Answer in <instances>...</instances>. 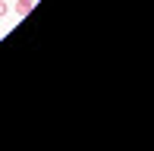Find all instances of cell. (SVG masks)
Here are the masks:
<instances>
[{
    "instance_id": "cell-1",
    "label": "cell",
    "mask_w": 154,
    "mask_h": 151,
    "mask_svg": "<svg viewBox=\"0 0 154 151\" xmlns=\"http://www.w3.org/2000/svg\"><path fill=\"white\" fill-rule=\"evenodd\" d=\"M32 6H35L32 0H19V3H16V13H19V16H25V13H29Z\"/></svg>"
},
{
    "instance_id": "cell-2",
    "label": "cell",
    "mask_w": 154,
    "mask_h": 151,
    "mask_svg": "<svg viewBox=\"0 0 154 151\" xmlns=\"http://www.w3.org/2000/svg\"><path fill=\"white\" fill-rule=\"evenodd\" d=\"M6 10H10V6H6L3 0H0V16H6Z\"/></svg>"
},
{
    "instance_id": "cell-3",
    "label": "cell",
    "mask_w": 154,
    "mask_h": 151,
    "mask_svg": "<svg viewBox=\"0 0 154 151\" xmlns=\"http://www.w3.org/2000/svg\"><path fill=\"white\" fill-rule=\"evenodd\" d=\"M32 3H35V0H32Z\"/></svg>"
}]
</instances>
